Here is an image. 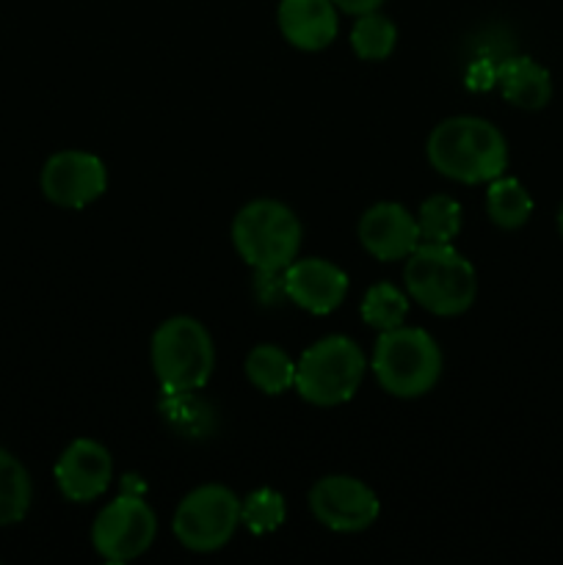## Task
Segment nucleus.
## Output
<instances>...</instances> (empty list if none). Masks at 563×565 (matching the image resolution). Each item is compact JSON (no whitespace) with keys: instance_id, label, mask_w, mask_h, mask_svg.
Here are the masks:
<instances>
[{"instance_id":"f8f14e48","label":"nucleus","mask_w":563,"mask_h":565,"mask_svg":"<svg viewBox=\"0 0 563 565\" xmlns=\"http://www.w3.org/2000/svg\"><path fill=\"white\" fill-rule=\"evenodd\" d=\"M285 296L312 315H329L346 301L348 274L329 259L307 257L287 265L282 274Z\"/></svg>"},{"instance_id":"393cba45","label":"nucleus","mask_w":563,"mask_h":565,"mask_svg":"<svg viewBox=\"0 0 563 565\" xmlns=\"http://www.w3.org/2000/svg\"><path fill=\"white\" fill-rule=\"evenodd\" d=\"M557 226H561V235H563V204H561V215H557Z\"/></svg>"},{"instance_id":"20e7f679","label":"nucleus","mask_w":563,"mask_h":565,"mask_svg":"<svg viewBox=\"0 0 563 565\" xmlns=\"http://www.w3.org/2000/svg\"><path fill=\"white\" fill-rule=\"evenodd\" d=\"M155 379L169 395L202 390L215 370V345L196 318L177 315L155 329L149 345Z\"/></svg>"},{"instance_id":"9b49d317","label":"nucleus","mask_w":563,"mask_h":565,"mask_svg":"<svg viewBox=\"0 0 563 565\" xmlns=\"http://www.w3.org/2000/svg\"><path fill=\"white\" fill-rule=\"evenodd\" d=\"M359 243L370 257L381 263L406 259L423 243L417 215L397 202H379L359 218Z\"/></svg>"},{"instance_id":"aec40b11","label":"nucleus","mask_w":563,"mask_h":565,"mask_svg":"<svg viewBox=\"0 0 563 565\" xmlns=\"http://www.w3.org/2000/svg\"><path fill=\"white\" fill-rule=\"evenodd\" d=\"M417 226L423 243H453L461 232V204L445 193L428 196L417 210Z\"/></svg>"},{"instance_id":"9d476101","label":"nucleus","mask_w":563,"mask_h":565,"mask_svg":"<svg viewBox=\"0 0 563 565\" xmlns=\"http://www.w3.org/2000/svg\"><path fill=\"white\" fill-rule=\"evenodd\" d=\"M42 193L66 210H83L108 191V169L97 154L81 149L55 152L42 169Z\"/></svg>"},{"instance_id":"5701e85b","label":"nucleus","mask_w":563,"mask_h":565,"mask_svg":"<svg viewBox=\"0 0 563 565\" xmlns=\"http://www.w3.org/2000/svg\"><path fill=\"white\" fill-rule=\"evenodd\" d=\"M497 81V64H491V61L480 58L475 61L472 70H469L467 75V86L472 88V92H486V88L495 86Z\"/></svg>"},{"instance_id":"4be33fe9","label":"nucleus","mask_w":563,"mask_h":565,"mask_svg":"<svg viewBox=\"0 0 563 565\" xmlns=\"http://www.w3.org/2000/svg\"><path fill=\"white\" fill-rule=\"evenodd\" d=\"M285 516H287L285 497L274 489L252 491V494L241 502V524L254 535L274 533L276 527L285 524Z\"/></svg>"},{"instance_id":"dca6fc26","label":"nucleus","mask_w":563,"mask_h":565,"mask_svg":"<svg viewBox=\"0 0 563 565\" xmlns=\"http://www.w3.org/2000/svg\"><path fill=\"white\" fill-rule=\"evenodd\" d=\"M246 379L265 395H285L296 386V362L276 345H257L246 356Z\"/></svg>"},{"instance_id":"f257e3e1","label":"nucleus","mask_w":563,"mask_h":565,"mask_svg":"<svg viewBox=\"0 0 563 565\" xmlns=\"http://www.w3.org/2000/svg\"><path fill=\"white\" fill-rule=\"evenodd\" d=\"M428 163L447 180L480 185L508 169V143L491 121L478 116H453L431 130Z\"/></svg>"},{"instance_id":"423d86ee","label":"nucleus","mask_w":563,"mask_h":565,"mask_svg":"<svg viewBox=\"0 0 563 565\" xmlns=\"http://www.w3.org/2000/svg\"><path fill=\"white\" fill-rule=\"evenodd\" d=\"M364 370L368 359L351 337H323L296 362V390L312 406H342L362 386Z\"/></svg>"},{"instance_id":"a211bd4d","label":"nucleus","mask_w":563,"mask_h":565,"mask_svg":"<svg viewBox=\"0 0 563 565\" xmlns=\"http://www.w3.org/2000/svg\"><path fill=\"white\" fill-rule=\"evenodd\" d=\"M31 475L11 452L0 447V527L25 519L31 508Z\"/></svg>"},{"instance_id":"6e6552de","label":"nucleus","mask_w":563,"mask_h":565,"mask_svg":"<svg viewBox=\"0 0 563 565\" xmlns=\"http://www.w3.org/2000/svg\"><path fill=\"white\" fill-rule=\"evenodd\" d=\"M158 535L155 511L136 494H121L99 511L92 527V544L99 557L127 563L141 557Z\"/></svg>"},{"instance_id":"412c9836","label":"nucleus","mask_w":563,"mask_h":565,"mask_svg":"<svg viewBox=\"0 0 563 565\" xmlns=\"http://www.w3.org/2000/svg\"><path fill=\"white\" fill-rule=\"evenodd\" d=\"M408 312V298L403 296L397 287L386 285V281H379V285L370 287L364 292V301H362V320L368 326L379 331H390L403 326Z\"/></svg>"},{"instance_id":"ddd939ff","label":"nucleus","mask_w":563,"mask_h":565,"mask_svg":"<svg viewBox=\"0 0 563 565\" xmlns=\"http://www.w3.org/2000/svg\"><path fill=\"white\" fill-rule=\"evenodd\" d=\"M114 478L110 452L94 439H75L55 463V483L70 502H92L108 491Z\"/></svg>"},{"instance_id":"b1692460","label":"nucleus","mask_w":563,"mask_h":565,"mask_svg":"<svg viewBox=\"0 0 563 565\" xmlns=\"http://www.w3.org/2000/svg\"><path fill=\"white\" fill-rule=\"evenodd\" d=\"M384 3V0H334V6L340 11H346V14H368V11H379V6Z\"/></svg>"},{"instance_id":"1a4fd4ad","label":"nucleus","mask_w":563,"mask_h":565,"mask_svg":"<svg viewBox=\"0 0 563 565\" xmlns=\"http://www.w3.org/2000/svg\"><path fill=\"white\" fill-rule=\"evenodd\" d=\"M309 511L334 533H362L379 519V497L368 483L348 475L320 478L309 491Z\"/></svg>"},{"instance_id":"39448f33","label":"nucleus","mask_w":563,"mask_h":565,"mask_svg":"<svg viewBox=\"0 0 563 565\" xmlns=\"http://www.w3.org/2000/svg\"><path fill=\"white\" fill-rule=\"evenodd\" d=\"M370 367L381 390L412 401L436 386L442 375V351L428 331L397 326L381 331Z\"/></svg>"},{"instance_id":"f3484780","label":"nucleus","mask_w":563,"mask_h":565,"mask_svg":"<svg viewBox=\"0 0 563 565\" xmlns=\"http://www.w3.org/2000/svg\"><path fill=\"white\" fill-rule=\"evenodd\" d=\"M486 210L500 230H519L528 224L530 213H533V199L519 180L497 177L486 191Z\"/></svg>"},{"instance_id":"f03ea898","label":"nucleus","mask_w":563,"mask_h":565,"mask_svg":"<svg viewBox=\"0 0 563 565\" xmlns=\"http://www.w3.org/2000/svg\"><path fill=\"white\" fill-rule=\"evenodd\" d=\"M406 292L439 318H456L472 307L478 296L475 268L450 243H419L406 257Z\"/></svg>"},{"instance_id":"7ed1b4c3","label":"nucleus","mask_w":563,"mask_h":565,"mask_svg":"<svg viewBox=\"0 0 563 565\" xmlns=\"http://www.w3.org/2000/svg\"><path fill=\"white\" fill-rule=\"evenodd\" d=\"M304 226L287 204L276 199H257L241 207L232 221V243L243 263L252 265L257 274H285L301 252Z\"/></svg>"},{"instance_id":"4468645a","label":"nucleus","mask_w":563,"mask_h":565,"mask_svg":"<svg viewBox=\"0 0 563 565\" xmlns=\"http://www.w3.org/2000/svg\"><path fill=\"white\" fill-rule=\"evenodd\" d=\"M279 31L293 47L304 53L329 47L340 31L334 0H282Z\"/></svg>"},{"instance_id":"2eb2a0df","label":"nucleus","mask_w":563,"mask_h":565,"mask_svg":"<svg viewBox=\"0 0 563 565\" xmlns=\"http://www.w3.org/2000/svg\"><path fill=\"white\" fill-rule=\"evenodd\" d=\"M502 97L511 105L524 110H539L550 103L552 81L550 72L541 64H535L528 55H511L497 64V81Z\"/></svg>"},{"instance_id":"6ab92c4d","label":"nucleus","mask_w":563,"mask_h":565,"mask_svg":"<svg viewBox=\"0 0 563 565\" xmlns=\"http://www.w3.org/2000/svg\"><path fill=\"white\" fill-rule=\"evenodd\" d=\"M397 44V28L390 17L379 11L359 14L351 28V47L362 61H384L390 58Z\"/></svg>"},{"instance_id":"0eeeda50","label":"nucleus","mask_w":563,"mask_h":565,"mask_svg":"<svg viewBox=\"0 0 563 565\" xmlns=\"http://www.w3.org/2000/svg\"><path fill=\"white\" fill-rule=\"evenodd\" d=\"M177 541L191 552H219L241 527V500L226 486H199L174 511Z\"/></svg>"}]
</instances>
